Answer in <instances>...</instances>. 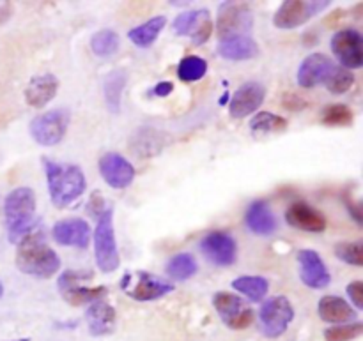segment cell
<instances>
[{"instance_id":"cell-28","label":"cell","mask_w":363,"mask_h":341,"mask_svg":"<svg viewBox=\"0 0 363 341\" xmlns=\"http://www.w3.org/2000/svg\"><path fill=\"white\" fill-rule=\"evenodd\" d=\"M233 289L243 294L252 303H261L268 296L269 283L262 276H240L233 282Z\"/></svg>"},{"instance_id":"cell-30","label":"cell","mask_w":363,"mask_h":341,"mask_svg":"<svg viewBox=\"0 0 363 341\" xmlns=\"http://www.w3.org/2000/svg\"><path fill=\"white\" fill-rule=\"evenodd\" d=\"M121 39L117 35V32L110 30V28H103L98 30L91 37V48L94 52V55L101 57V59H108V57L116 55L119 52Z\"/></svg>"},{"instance_id":"cell-19","label":"cell","mask_w":363,"mask_h":341,"mask_svg":"<svg viewBox=\"0 0 363 341\" xmlns=\"http://www.w3.org/2000/svg\"><path fill=\"white\" fill-rule=\"evenodd\" d=\"M333 62L325 53H311L298 69V85L303 88H314L326 80Z\"/></svg>"},{"instance_id":"cell-22","label":"cell","mask_w":363,"mask_h":341,"mask_svg":"<svg viewBox=\"0 0 363 341\" xmlns=\"http://www.w3.org/2000/svg\"><path fill=\"white\" fill-rule=\"evenodd\" d=\"M57 92H59V80H57L55 74H38V76H34L28 81L27 88H25V101L32 108H43L52 99H55Z\"/></svg>"},{"instance_id":"cell-43","label":"cell","mask_w":363,"mask_h":341,"mask_svg":"<svg viewBox=\"0 0 363 341\" xmlns=\"http://www.w3.org/2000/svg\"><path fill=\"white\" fill-rule=\"evenodd\" d=\"M9 14H11V7L7 6V4L0 6V23L7 20V18H9Z\"/></svg>"},{"instance_id":"cell-17","label":"cell","mask_w":363,"mask_h":341,"mask_svg":"<svg viewBox=\"0 0 363 341\" xmlns=\"http://www.w3.org/2000/svg\"><path fill=\"white\" fill-rule=\"evenodd\" d=\"M266 98V88L259 81H247L233 94L229 103V113L234 119H243L261 108Z\"/></svg>"},{"instance_id":"cell-20","label":"cell","mask_w":363,"mask_h":341,"mask_svg":"<svg viewBox=\"0 0 363 341\" xmlns=\"http://www.w3.org/2000/svg\"><path fill=\"white\" fill-rule=\"evenodd\" d=\"M85 320H87V328L91 336L101 338V336L112 335L113 329H116L117 315L112 304L101 299L89 304L87 311H85Z\"/></svg>"},{"instance_id":"cell-32","label":"cell","mask_w":363,"mask_h":341,"mask_svg":"<svg viewBox=\"0 0 363 341\" xmlns=\"http://www.w3.org/2000/svg\"><path fill=\"white\" fill-rule=\"evenodd\" d=\"M323 83L326 85L330 94H346V92L354 85V74L351 73L350 69H346V67L333 64L332 71H330L328 76H326V80L323 81Z\"/></svg>"},{"instance_id":"cell-8","label":"cell","mask_w":363,"mask_h":341,"mask_svg":"<svg viewBox=\"0 0 363 341\" xmlns=\"http://www.w3.org/2000/svg\"><path fill=\"white\" fill-rule=\"evenodd\" d=\"M332 6L330 0H315V2H305V0H286L273 18V25L282 30H293L301 27L312 18L321 14L323 11Z\"/></svg>"},{"instance_id":"cell-29","label":"cell","mask_w":363,"mask_h":341,"mask_svg":"<svg viewBox=\"0 0 363 341\" xmlns=\"http://www.w3.org/2000/svg\"><path fill=\"white\" fill-rule=\"evenodd\" d=\"M197 260L190 253L174 255L165 265L167 276L170 279H174V282H186V279L194 278L197 274Z\"/></svg>"},{"instance_id":"cell-34","label":"cell","mask_w":363,"mask_h":341,"mask_svg":"<svg viewBox=\"0 0 363 341\" xmlns=\"http://www.w3.org/2000/svg\"><path fill=\"white\" fill-rule=\"evenodd\" d=\"M209 18L208 9H195V11H186V13H181L179 16H176L174 20L172 28L176 34L179 35H191L195 32V28L199 27L202 20Z\"/></svg>"},{"instance_id":"cell-24","label":"cell","mask_w":363,"mask_h":341,"mask_svg":"<svg viewBox=\"0 0 363 341\" xmlns=\"http://www.w3.org/2000/svg\"><path fill=\"white\" fill-rule=\"evenodd\" d=\"M218 55L227 60H250L259 55V45L252 35H229L218 41Z\"/></svg>"},{"instance_id":"cell-25","label":"cell","mask_w":363,"mask_h":341,"mask_svg":"<svg viewBox=\"0 0 363 341\" xmlns=\"http://www.w3.org/2000/svg\"><path fill=\"white\" fill-rule=\"evenodd\" d=\"M318 313L321 317V320L335 325L350 324L351 320L357 318V310L339 296L321 297V301L318 304Z\"/></svg>"},{"instance_id":"cell-12","label":"cell","mask_w":363,"mask_h":341,"mask_svg":"<svg viewBox=\"0 0 363 341\" xmlns=\"http://www.w3.org/2000/svg\"><path fill=\"white\" fill-rule=\"evenodd\" d=\"M332 52L346 69L363 67V37L357 28H342L332 37Z\"/></svg>"},{"instance_id":"cell-45","label":"cell","mask_w":363,"mask_h":341,"mask_svg":"<svg viewBox=\"0 0 363 341\" xmlns=\"http://www.w3.org/2000/svg\"><path fill=\"white\" fill-rule=\"evenodd\" d=\"M20 341H28V340H20Z\"/></svg>"},{"instance_id":"cell-18","label":"cell","mask_w":363,"mask_h":341,"mask_svg":"<svg viewBox=\"0 0 363 341\" xmlns=\"http://www.w3.org/2000/svg\"><path fill=\"white\" fill-rule=\"evenodd\" d=\"M287 225L311 233H321L326 230V218L321 211L305 202H294L286 211Z\"/></svg>"},{"instance_id":"cell-40","label":"cell","mask_w":363,"mask_h":341,"mask_svg":"<svg viewBox=\"0 0 363 341\" xmlns=\"http://www.w3.org/2000/svg\"><path fill=\"white\" fill-rule=\"evenodd\" d=\"M347 296L353 301L357 310H363V283L362 282H351L347 285Z\"/></svg>"},{"instance_id":"cell-16","label":"cell","mask_w":363,"mask_h":341,"mask_svg":"<svg viewBox=\"0 0 363 341\" xmlns=\"http://www.w3.org/2000/svg\"><path fill=\"white\" fill-rule=\"evenodd\" d=\"M52 236L53 241L60 244V246L82 248V250H85L91 244L92 229L85 219L66 218L53 225Z\"/></svg>"},{"instance_id":"cell-15","label":"cell","mask_w":363,"mask_h":341,"mask_svg":"<svg viewBox=\"0 0 363 341\" xmlns=\"http://www.w3.org/2000/svg\"><path fill=\"white\" fill-rule=\"evenodd\" d=\"M99 173L103 180L113 190H126L135 180V168L126 158L117 152H106L99 158Z\"/></svg>"},{"instance_id":"cell-44","label":"cell","mask_w":363,"mask_h":341,"mask_svg":"<svg viewBox=\"0 0 363 341\" xmlns=\"http://www.w3.org/2000/svg\"><path fill=\"white\" fill-rule=\"evenodd\" d=\"M2 296H4V285L2 282H0V299H2Z\"/></svg>"},{"instance_id":"cell-7","label":"cell","mask_w":363,"mask_h":341,"mask_svg":"<svg viewBox=\"0 0 363 341\" xmlns=\"http://www.w3.org/2000/svg\"><path fill=\"white\" fill-rule=\"evenodd\" d=\"M121 290L138 303H151V301L162 299L167 294L174 290L170 283L149 274L145 271L126 272L121 279Z\"/></svg>"},{"instance_id":"cell-11","label":"cell","mask_w":363,"mask_h":341,"mask_svg":"<svg viewBox=\"0 0 363 341\" xmlns=\"http://www.w3.org/2000/svg\"><path fill=\"white\" fill-rule=\"evenodd\" d=\"M213 306L223 324L234 331H243L254 322V311L243 304V301L230 292H216L213 296Z\"/></svg>"},{"instance_id":"cell-37","label":"cell","mask_w":363,"mask_h":341,"mask_svg":"<svg viewBox=\"0 0 363 341\" xmlns=\"http://www.w3.org/2000/svg\"><path fill=\"white\" fill-rule=\"evenodd\" d=\"M363 244L362 241L357 243H339L335 246V255L339 257V260H342L344 264L354 265V267H362L363 265Z\"/></svg>"},{"instance_id":"cell-38","label":"cell","mask_w":363,"mask_h":341,"mask_svg":"<svg viewBox=\"0 0 363 341\" xmlns=\"http://www.w3.org/2000/svg\"><path fill=\"white\" fill-rule=\"evenodd\" d=\"M211 32H213V21L211 18H206V20H202L201 23H199V27L195 28V32L190 35V37L195 46H201L204 45V42H208V39L211 37Z\"/></svg>"},{"instance_id":"cell-39","label":"cell","mask_w":363,"mask_h":341,"mask_svg":"<svg viewBox=\"0 0 363 341\" xmlns=\"http://www.w3.org/2000/svg\"><path fill=\"white\" fill-rule=\"evenodd\" d=\"M282 105L284 108H287L289 112H301V110H305L308 106V103L305 101L303 98H300L298 94H286L282 99Z\"/></svg>"},{"instance_id":"cell-26","label":"cell","mask_w":363,"mask_h":341,"mask_svg":"<svg viewBox=\"0 0 363 341\" xmlns=\"http://www.w3.org/2000/svg\"><path fill=\"white\" fill-rule=\"evenodd\" d=\"M128 74L124 69H113L103 80V96H105L106 108L117 115L121 112V105H123V92L126 87Z\"/></svg>"},{"instance_id":"cell-2","label":"cell","mask_w":363,"mask_h":341,"mask_svg":"<svg viewBox=\"0 0 363 341\" xmlns=\"http://www.w3.org/2000/svg\"><path fill=\"white\" fill-rule=\"evenodd\" d=\"M43 166H45L50 200L57 209H66L85 193L87 179L80 166L71 163H57L48 158H43Z\"/></svg>"},{"instance_id":"cell-6","label":"cell","mask_w":363,"mask_h":341,"mask_svg":"<svg viewBox=\"0 0 363 341\" xmlns=\"http://www.w3.org/2000/svg\"><path fill=\"white\" fill-rule=\"evenodd\" d=\"M67 127H69V113L62 108H57L34 117L28 124V133L38 145L53 147L64 140Z\"/></svg>"},{"instance_id":"cell-14","label":"cell","mask_w":363,"mask_h":341,"mask_svg":"<svg viewBox=\"0 0 363 341\" xmlns=\"http://www.w3.org/2000/svg\"><path fill=\"white\" fill-rule=\"evenodd\" d=\"M298 267H300V278L303 285H307L312 290L328 289L332 283L328 267L321 255L314 250H300L296 255Z\"/></svg>"},{"instance_id":"cell-9","label":"cell","mask_w":363,"mask_h":341,"mask_svg":"<svg viewBox=\"0 0 363 341\" xmlns=\"http://www.w3.org/2000/svg\"><path fill=\"white\" fill-rule=\"evenodd\" d=\"M294 318V310L286 296H277L266 301L259 311V324L266 338H279L287 331Z\"/></svg>"},{"instance_id":"cell-41","label":"cell","mask_w":363,"mask_h":341,"mask_svg":"<svg viewBox=\"0 0 363 341\" xmlns=\"http://www.w3.org/2000/svg\"><path fill=\"white\" fill-rule=\"evenodd\" d=\"M344 204H346V207H347V211H350V216L351 218L354 219V221L358 223V225H363V218H362V205H360V202H354L353 198H344Z\"/></svg>"},{"instance_id":"cell-31","label":"cell","mask_w":363,"mask_h":341,"mask_svg":"<svg viewBox=\"0 0 363 341\" xmlns=\"http://www.w3.org/2000/svg\"><path fill=\"white\" fill-rule=\"evenodd\" d=\"M289 122L284 117L275 115L272 112H261L250 120V131L252 134H272V133H282L287 129Z\"/></svg>"},{"instance_id":"cell-13","label":"cell","mask_w":363,"mask_h":341,"mask_svg":"<svg viewBox=\"0 0 363 341\" xmlns=\"http://www.w3.org/2000/svg\"><path fill=\"white\" fill-rule=\"evenodd\" d=\"M201 251L215 265L229 267L238 258V243L230 233L215 230L201 241Z\"/></svg>"},{"instance_id":"cell-5","label":"cell","mask_w":363,"mask_h":341,"mask_svg":"<svg viewBox=\"0 0 363 341\" xmlns=\"http://www.w3.org/2000/svg\"><path fill=\"white\" fill-rule=\"evenodd\" d=\"M92 278L89 272L66 271L60 274L57 287L62 299L71 306H82V304H92L96 301L105 299L106 289L103 285L89 287L87 282Z\"/></svg>"},{"instance_id":"cell-36","label":"cell","mask_w":363,"mask_h":341,"mask_svg":"<svg viewBox=\"0 0 363 341\" xmlns=\"http://www.w3.org/2000/svg\"><path fill=\"white\" fill-rule=\"evenodd\" d=\"M363 335L362 322H353V324H340L326 329L325 340L326 341H351L360 338Z\"/></svg>"},{"instance_id":"cell-21","label":"cell","mask_w":363,"mask_h":341,"mask_svg":"<svg viewBox=\"0 0 363 341\" xmlns=\"http://www.w3.org/2000/svg\"><path fill=\"white\" fill-rule=\"evenodd\" d=\"M245 223L248 230L255 236H272L279 229L275 212L272 211L269 204L266 200H255L248 205L247 214H245Z\"/></svg>"},{"instance_id":"cell-27","label":"cell","mask_w":363,"mask_h":341,"mask_svg":"<svg viewBox=\"0 0 363 341\" xmlns=\"http://www.w3.org/2000/svg\"><path fill=\"white\" fill-rule=\"evenodd\" d=\"M165 25V16H155L151 18V20L145 21V23L131 28V30L128 32V39H130L135 46H138V48H149V46L158 39V35L162 34Z\"/></svg>"},{"instance_id":"cell-4","label":"cell","mask_w":363,"mask_h":341,"mask_svg":"<svg viewBox=\"0 0 363 341\" xmlns=\"http://www.w3.org/2000/svg\"><path fill=\"white\" fill-rule=\"evenodd\" d=\"M94 253L96 265L101 272H113L121 265L119 248L116 241V229H113V209L105 207L98 216L94 229Z\"/></svg>"},{"instance_id":"cell-35","label":"cell","mask_w":363,"mask_h":341,"mask_svg":"<svg viewBox=\"0 0 363 341\" xmlns=\"http://www.w3.org/2000/svg\"><path fill=\"white\" fill-rule=\"evenodd\" d=\"M353 119L354 113L347 105H330L321 113V120L326 126H351Z\"/></svg>"},{"instance_id":"cell-1","label":"cell","mask_w":363,"mask_h":341,"mask_svg":"<svg viewBox=\"0 0 363 341\" xmlns=\"http://www.w3.org/2000/svg\"><path fill=\"white\" fill-rule=\"evenodd\" d=\"M16 267L23 274L38 279H50L60 271V258L48 246L41 232L28 233L16 244Z\"/></svg>"},{"instance_id":"cell-23","label":"cell","mask_w":363,"mask_h":341,"mask_svg":"<svg viewBox=\"0 0 363 341\" xmlns=\"http://www.w3.org/2000/svg\"><path fill=\"white\" fill-rule=\"evenodd\" d=\"M167 137L160 129L144 126L133 133L130 140V151L142 159L152 158L165 149Z\"/></svg>"},{"instance_id":"cell-42","label":"cell","mask_w":363,"mask_h":341,"mask_svg":"<svg viewBox=\"0 0 363 341\" xmlns=\"http://www.w3.org/2000/svg\"><path fill=\"white\" fill-rule=\"evenodd\" d=\"M172 91H174L172 81H160V83H156L155 88H152V94L158 96V98H167V96L172 94Z\"/></svg>"},{"instance_id":"cell-3","label":"cell","mask_w":363,"mask_h":341,"mask_svg":"<svg viewBox=\"0 0 363 341\" xmlns=\"http://www.w3.org/2000/svg\"><path fill=\"white\" fill-rule=\"evenodd\" d=\"M35 193L27 186L16 187L11 191L4 202V216H6L7 239L18 244L28 233L38 230L35 218Z\"/></svg>"},{"instance_id":"cell-33","label":"cell","mask_w":363,"mask_h":341,"mask_svg":"<svg viewBox=\"0 0 363 341\" xmlns=\"http://www.w3.org/2000/svg\"><path fill=\"white\" fill-rule=\"evenodd\" d=\"M208 73V62L199 55H186L177 66V78L181 81H199Z\"/></svg>"},{"instance_id":"cell-10","label":"cell","mask_w":363,"mask_h":341,"mask_svg":"<svg viewBox=\"0 0 363 341\" xmlns=\"http://www.w3.org/2000/svg\"><path fill=\"white\" fill-rule=\"evenodd\" d=\"M252 27H254V14L245 2H222V6L218 7L216 28L220 39L229 35H250Z\"/></svg>"}]
</instances>
